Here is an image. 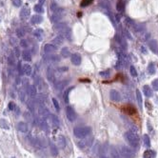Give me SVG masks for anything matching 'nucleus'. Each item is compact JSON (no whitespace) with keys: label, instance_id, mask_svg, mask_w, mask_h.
Here are the masks:
<instances>
[{"label":"nucleus","instance_id":"obj_1","mask_svg":"<svg viewBox=\"0 0 158 158\" xmlns=\"http://www.w3.org/2000/svg\"><path fill=\"white\" fill-rule=\"evenodd\" d=\"M91 128L88 126H77L73 129V134L78 139H82L91 134Z\"/></svg>","mask_w":158,"mask_h":158},{"label":"nucleus","instance_id":"obj_2","mask_svg":"<svg viewBox=\"0 0 158 158\" xmlns=\"http://www.w3.org/2000/svg\"><path fill=\"white\" fill-rule=\"evenodd\" d=\"M124 137L126 139V141L128 142V144L130 145L131 148H134V149H137L140 145V142H139V137L137 136V134L135 132H132V131H127Z\"/></svg>","mask_w":158,"mask_h":158},{"label":"nucleus","instance_id":"obj_3","mask_svg":"<svg viewBox=\"0 0 158 158\" xmlns=\"http://www.w3.org/2000/svg\"><path fill=\"white\" fill-rule=\"evenodd\" d=\"M92 142H93V137L91 136V137H85V138H82L81 140H79L78 143H77V146L79 147V149L81 150H85V149H88L92 145Z\"/></svg>","mask_w":158,"mask_h":158},{"label":"nucleus","instance_id":"obj_4","mask_svg":"<svg viewBox=\"0 0 158 158\" xmlns=\"http://www.w3.org/2000/svg\"><path fill=\"white\" fill-rule=\"evenodd\" d=\"M120 152H121V155L124 158H134V151L129 147L122 146L121 149H120Z\"/></svg>","mask_w":158,"mask_h":158},{"label":"nucleus","instance_id":"obj_5","mask_svg":"<svg viewBox=\"0 0 158 158\" xmlns=\"http://www.w3.org/2000/svg\"><path fill=\"white\" fill-rule=\"evenodd\" d=\"M66 115H67L68 119L71 121V122H73L75 119H76V112L73 110V108L68 106L66 108Z\"/></svg>","mask_w":158,"mask_h":158},{"label":"nucleus","instance_id":"obj_6","mask_svg":"<svg viewBox=\"0 0 158 158\" xmlns=\"http://www.w3.org/2000/svg\"><path fill=\"white\" fill-rule=\"evenodd\" d=\"M110 98H111L113 102H119L120 99H121V96H120V93H119L117 91L111 90V91H110Z\"/></svg>","mask_w":158,"mask_h":158},{"label":"nucleus","instance_id":"obj_7","mask_svg":"<svg viewBox=\"0 0 158 158\" xmlns=\"http://www.w3.org/2000/svg\"><path fill=\"white\" fill-rule=\"evenodd\" d=\"M16 128H17V130H19L20 132H22V133H27L28 132V125L26 124L25 122H19L17 123V126H16Z\"/></svg>","mask_w":158,"mask_h":158},{"label":"nucleus","instance_id":"obj_8","mask_svg":"<svg viewBox=\"0 0 158 158\" xmlns=\"http://www.w3.org/2000/svg\"><path fill=\"white\" fill-rule=\"evenodd\" d=\"M69 83H70V80L69 79H67V80H61V81H58V82H56L55 84H54V87H55L56 90H62L64 87H66L67 85H69Z\"/></svg>","mask_w":158,"mask_h":158},{"label":"nucleus","instance_id":"obj_9","mask_svg":"<svg viewBox=\"0 0 158 158\" xmlns=\"http://www.w3.org/2000/svg\"><path fill=\"white\" fill-rule=\"evenodd\" d=\"M49 148H50V151H51V155L56 157L58 155V150H57V147H56L55 144H53L51 141H49Z\"/></svg>","mask_w":158,"mask_h":158},{"label":"nucleus","instance_id":"obj_10","mask_svg":"<svg viewBox=\"0 0 158 158\" xmlns=\"http://www.w3.org/2000/svg\"><path fill=\"white\" fill-rule=\"evenodd\" d=\"M36 92H37V90L34 85H29L27 87V93H28L31 97H34L36 95Z\"/></svg>","mask_w":158,"mask_h":158},{"label":"nucleus","instance_id":"obj_11","mask_svg":"<svg viewBox=\"0 0 158 158\" xmlns=\"http://www.w3.org/2000/svg\"><path fill=\"white\" fill-rule=\"evenodd\" d=\"M71 63L75 65V66H78L81 63V56L79 55L78 53H74L71 56Z\"/></svg>","mask_w":158,"mask_h":158},{"label":"nucleus","instance_id":"obj_12","mask_svg":"<svg viewBox=\"0 0 158 158\" xmlns=\"http://www.w3.org/2000/svg\"><path fill=\"white\" fill-rule=\"evenodd\" d=\"M73 86H71V87H69L68 89H66L65 90V91H64V95H63V99H64V102L65 103H69L70 102V92H71L72 90H73Z\"/></svg>","mask_w":158,"mask_h":158},{"label":"nucleus","instance_id":"obj_13","mask_svg":"<svg viewBox=\"0 0 158 158\" xmlns=\"http://www.w3.org/2000/svg\"><path fill=\"white\" fill-rule=\"evenodd\" d=\"M57 147L59 149H64L66 147V139L63 135H60L57 138Z\"/></svg>","mask_w":158,"mask_h":158},{"label":"nucleus","instance_id":"obj_14","mask_svg":"<svg viewBox=\"0 0 158 158\" xmlns=\"http://www.w3.org/2000/svg\"><path fill=\"white\" fill-rule=\"evenodd\" d=\"M47 78H48V80L51 82V83H53V82H54V79H55V76H54V71H52L51 68H50V69H48Z\"/></svg>","mask_w":158,"mask_h":158},{"label":"nucleus","instance_id":"obj_15","mask_svg":"<svg viewBox=\"0 0 158 158\" xmlns=\"http://www.w3.org/2000/svg\"><path fill=\"white\" fill-rule=\"evenodd\" d=\"M32 67L29 65V64H25L23 67H22V72H23L24 74H26V75H31L32 74Z\"/></svg>","mask_w":158,"mask_h":158},{"label":"nucleus","instance_id":"obj_16","mask_svg":"<svg viewBox=\"0 0 158 158\" xmlns=\"http://www.w3.org/2000/svg\"><path fill=\"white\" fill-rule=\"evenodd\" d=\"M143 92H144V94L146 95L147 97H150V96H152V90H151V88L150 86H144L143 88Z\"/></svg>","mask_w":158,"mask_h":158},{"label":"nucleus","instance_id":"obj_17","mask_svg":"<svg viewBox=\"0 0 158 158\" xmlns=\"http://www.w3.org/2000/svg\"><path fill=\"white\" fill-rule=\"evenodd\" d=\"M136 99H137V103H138V106L140 107V109H142V94L139 90H136Z\"/></svg>","mask_w":158,"mask_h":158},{"label":"nucleus","instance_id":"obj_18","mask_svg":"<svg viewBox=\"0 0 158 158\" xmlns=\"http://www.w3.org/2000/svg\"><path fill=\"white\" fill-rule=\"evenodd\" d=\"M144 158H155V152L151 150H148L144 152Z\"/></svg>","mask_w":158,"mask_h":158},{"label":"nucleus","instance_id":"obj_19","mask_svg":"<svg viewBox=\"0 0 158 158\" xmlns=\"http://www.w3.org/2000/svg\"><path fill=\"white\" fill-rule=\"evenodd\" d=\"M55 50H56V47L53 46V45H51V44H47V45L45 46V51H46V52H49V53L53 52Z\"/></svg>","mask_w":158,"mask_h":158},{"label":"nucleus","instance_id":"obj_20","mask_svg":"<svg viewBox=\"0 0 158 158\" xmlns=\"http://www.w3.org/2000/svg\"><path fill=\"white\" fill-rule=\"evenodd\" d=\"M111 153L113 158H121V155H120V153H119V151L117 150V149H115L114 147H111Z\"/></svg>","mask_w":158,"mask_h":158},{"label":"nucleus","instance_id":"obj_21","mask_svg":"<svg viewBox=\"0 0 158 158\" xmlns=\"http://www.w3.org/2000/svg\"><path fill=\"white\" fill-rule=\"evenodd\" d=\"M50 116H51L50 118H51V123H52V125H53V126H56V127L59 126V124H60L59 119L57 118L55 115H53V114H51Z\"/></svg>","mask_w":158,"mask_h":158},{"label":"nucleus","instance_id":"obj_22","mask_svg":"<svg viewBox=\"0 0 158 158\" xmlns=\"http://www.w3.org/2000/svg\"><path fill=\"white\" fill-rule=\"evenodd\" d=\"M22 56H23V59L25 61H27V62H30L31 60H32V56H31V53L29 52L28 51H25L22 53Z\"/></svg>","mask_w":158,"mask_h":158},{"label":"nucleus","instance_id":"obj_23","mask_svg":"<svg viewBox=\"0 0 158 158\" xmlns=\"http://www.w3.org/2000/svg\"><path fill=\"white\" fill-rule=\"evenodd\" d=\"M0 127L3 128V129H6V130H8L10 128L9 127V123L7 122L6 119H0Z\"/></svg>","mask_w":158,"mask_h":158},{"label":"nucleus","instance_id":"obj_24","mask_svg":"<svg viewBox=\"0 0 158 158\" xmlns=\"http://www.w3.org/2000/svg\"><path fill=\"white\" fill-rule=\"evenodd\" d=\"M18 97H19L21 102L25 103V101H26V93H25V91H19V92H18Z\"/></svg>","mask_w":158,"mask_h":158},{"label":"nucleus","instance_id":"obj_25","mask_svg":"<svg viewBox=\"0 0 158 158\" xmlns=\"http://www.w3.org/2000/svg\"><path fill=\"white\" fill-rule=\"evenodd\" d=\"M143 138H144V145L145 147L147 148H150V137L148 136V134H145L143 136Z\"/></svg>","mask_w":158,"mask_h":158},{"label":"nucleus","instance_id":"obj_26","mask_svg":"<svg viewBox=\"0 0 158 158\" xmlns=\"http://www.w3.org/2000/svg\"><path fill=\"white\" fill-rule=\"evenodd\" d=\"M61 54H62V56H64V57H68V56L71 55L70 51H69L68 48H64L63 50H62V51H61Z\"/></svg>","mask_w":158,"mask_h":158},{"label":"nucleus","instance_id":"obj_27","mask_svg":"<svg viewBox=\"0 0 158 158\" xmlns=\"http://www.w3.org/2000/svg\"><path fill=\"white\" fill-rule=\"evenodd\" d=\"M148 71L150 72V74H154L155 73V66L153 64H150L148 67Z\"/></svg>","mask_w":158,"mask_h":158},{"label":"nucleus","instance_id":"obj_28","mask_svg":"<svg viewBox=\"0 0 158 158\" xmlns=\"http://www.w3.org/2000/svg\"><path fill=\"white\" fill-rule=\"evenodd\" d=\"M100 75L104 77V78H108V77H110V75H111V71H101L100 72Z\"/></svg>","mask_w":158,"mask_h":158},{"label":"nucleus","instance_id":"obj_29","mask_svg":"<svg viewBox=\"0 0 158 158\" xmlns=\"http://www.w3.org/2000/svg\"><path fill=\"white\" fill-rule=\"evenodd\" d=\"M52 103H53V106L56 109V111H60V105L55 98H52Z\"/></svg>","mask_w":158,"mask_h":158},{"label":"nucleus","instance_id":"obj_30","mask_svg":"<svg viewBox=\"0 0 158 158\" xmlns=\"http://www.w3.org/2000/svg\"><path fill=\"white\" fill-rule=\"evenodd\" d=\"M53 41H54V43H56L57 45H61V44L63 43V37H62V36H57Z\"/></svg>","mask_w":158,"mask_h":158},{"label":"nucleus","instance_id":"obj_31","mask_svg":"<svg viewBox=\"0 0 158 158\" xmlns=\"http://www.w3.org/2000/svg\"><path fill=\"white\" fill-rule=\"evenodd\" d=\"M41 20H42V18H41L40 16L35 15V16H33V17H32V23H39V22H41Z\"/></svg>","mask_w":158,"mask_h":158},{"label":"nucleus","instance_id":"obj_32","mask_svg":"<svg viewBox=\"0 0 158 158\" xmlns=\"http://www.w3.org/2000/svg\"><path fill=\"white\" fill-rule=\"evenodd\" d=\"M130 74L132 75L133 77H136L137 76V71H136V70H135V68L134 67H131L130 68Z\"/></svg>","mask_w":158,"mask_h":158},{"label":"nucleus","instance_id":"obj_33","mask_svg":"<svg viewBox=\"0 0 158 158\" xmlns=\"http://www.w3.org/2000/svg\"><path fill=\"white\" fill-rule=\"evenodd\" d=\"M91 2H92V0H82V2H81V6H82V7L89 6Z\"/></svg>","mask_w":158,"mask_h":158},{"label":"nucleus","instance_id":"obj_34","mask_svg":"<svg viewBox=\"0 0 158 158\" xmlns=\"http://www.w3.org/2000/svg\"><path fill=\"white\" fill-rule=\"evenodd\" d=\"M8 107H9V110H10V111H14V110H15V108H16V105L13 102H10L8 105Z\"/></svg>","mask_w":158,"mask_h":158},{"label":"nucleus","instance_id":"obj_35","mask_svg":"<svg viewBox=\"0 0 158 158\" xmlns=\"http://www.w3.org/2000/svg\"><path fill=\"white\" fill-rule=\"evenodd\" d=\"M27 105H28V108L29 110L32 111H33V110H34V106H33V102H32V100H30L28 103H27Z\"/></svg>","mask_w":158,"mask_h":158},{"label":"nucleus","instance_id":"obj_36","mask_svg":"<svg viewBox=\"0 0 158 158\" xmlns=\"http://www.w3.org/2000/svg\"><path fill=\"white\" fill-rule=\"evenodd\" d=\"M151 84H152V87H153L154 90H155V91H158V78H156L155 80H153Z\"/></svg>","mask_w":158,"mask_h":158},{"label":"nucleus","instance_id":"obj_37","mask_svg":"<svg viewBox=\"0 0 158 158\" xmlns=\"http://www.w3.org/2000/svg\"><path fill=\"white\" fill-rule=\"evenodd\" d=\"M24 116H25V118H27L28 121H32V115H31L30 112H25V113H24Z\"/></svg>","mask_w":158,"mask_h":158},{"label":"nucleus","instance_id":"obj_38","mask_svg":"<svg viewBox=\"0 0 158 158\" xmlns=\"http://www.w3.org/2000/svg\"><path fill=\"white\" fill-rule=\"evenodd\" d=\"M34 10H35L36 12H43V8L41 7V5H36L35 7H34Z\"/></svg>","mask_w":158,"mask_h":158},{"label":"nucleus","instance_id":"obj_39","mask_svg":"<svg viewBox=\"0 0 158 158\" xmlns=\"http://www.w3.org/2000/svg\"><path fill=\"white\" fill-rule=\"evenodd\" d=\"M12 2L13 3V5L14 6H16V7H19L20 5H21V0H12Z\"/></svg>","mask_w":158,"mask_h":158},{"label":"nucleus","instance_id":"obj_40","mask_svg":"<svg viewBox=\"0 0 158 158\" xmlns=\"http://www.w3.org/2000/svg\"><path fill=\"white\" fill-rule=\"evenodd\" d=\"M126 111H127V112H129L130 114H131V113H134V112H135L134 109H133L132 107H128V108H127Z\"/></svg>","mask_w":158,"mask_h":158},{"label":"nucleus","instance_id":"obj_41","mask_svg":"<svg viewBox=\"0 0 158 158\" xmlns=\"http://www.w3.org/2000/svg\"><path fill=\"white\" fill-rule=\"evenodd\" d=\"M30 14V11L29 10H26V9H24L23 11H22V12H21V15H29Z\"/></svg>","mask_w":158,"mask_h":158},{"label":"nucleus","instance_id":"obj_42","mask_svg":"<svg viewBox=\"0 0 158 158\" xmlns=\"http://www.w3.org/2000/svg\"><path fill=\"white\" fill-rule=\"evenodd\" d=\"M9 63L11 66H13L14 65V59H13V57L11 56V57H9Z\"/></svg>","mask_w":158,"mask_h":158},{"label":"nucleus","instance_id":"obj_43","mask_svg":"<svg viewBox=\"0 0 158 158\" xmlns=\"http://www.w3.org/2000/svg\"><path fill=\"white\" fill-rule=\"evenodd\" d=\"M117 10H118L119 12H122V10H123V6L121 3H118L117 4Z\"/></svg>","mask_w":158,"mask_h":158},{"label":"nucleus","instance_id":"obj_44","mask_svg":"<svg viewBox=\"0 0 158 158\" xmlns=\"http://www.w3.org/2000/svg\"><path fill=\"white\" fill-rule=\"evenodd\" d=\"M20 44H21V46H22V47H24V48H26V46H27V42H26L25 40H22Z\"/></svg>","mask_w":158,"mask_h":158},{"label":"nucleus","instance_id":"obj_45","mask_svg":"<svg viewBox=\"0 0 158 158\" xmlns=\"http://www.w3.org/2000/svg\"><path fill=\"white\" fill-rule=\"evenodd\" d=\"M101 158H108V157H107V156H106V155H103V156H102V157H101Z\"/></svg>","mask_w":158,"mask_h":158},{"label":"nucleus","instance_id":"obj_46","mask_svg":"<svg viewBox=\"0 0 158 158\" xmlns=\"http://www.w3.org/2000/svg\"><path fill=\"white\" fill-rule=\"evenodd\" d=\"M44 1H45V0H40V2H41V3H43Z\"/></svg>","mask_w":158,"mask_h":158},{"label":"nucleus","instance_id":"obj_47","mask_svg":"<svg viewBox=\"0 0 158 158\" xmlns=\"http://www.w3.org/2000/svg\"><path fill=\"white\" fill-rule=\"evenodd\" d=\"M11 158H15V157H11Z\"/></svg>","mask_w":158,"mask_h":158}]
</instances>
